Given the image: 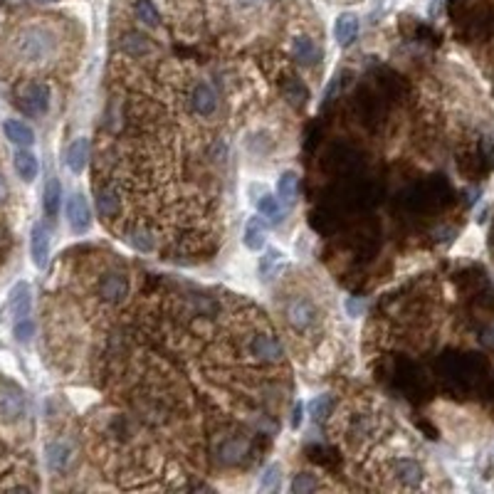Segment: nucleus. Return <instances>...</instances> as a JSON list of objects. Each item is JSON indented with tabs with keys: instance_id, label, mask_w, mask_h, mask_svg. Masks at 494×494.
<instances>
[{
	"instance_id": "obj_33",
	"label": "nucleus",
	"mask_w": 494,
	"mask_h": 494,
	"mask_svg": "<svg viewBox=\"0 0 494 494\" xmlns=\"http://www.w3.org/2000/svg\"><path fill=\"white\" fill-rule=\"evenodd\" d=\"M5 195V188H3V181H0V198Z\"/></svg>"
},
{
	"instance_id": "obj_1",
	"label": "nucleus",
	"mask_w": 494,
	"mask_h": 494,
	"mask_svg": "<svg viewBox=\"0 0 494 494\" xmlns=\"http://www.w3.org/2000/svg\"><path fill=\"white\" fill-rule=\"evenodd\" d=\"M13 52L25 62H43L55 52V35L45 28H25L15 35Z\"/></svg>"
},
{
	"instance_id": "obj_18",
	"label": "nucleus",
	"mask_w": 494,
	"mask_h": 494,
	"mask_svg": "<svg viewBox=\"0 0 494 494\" xmlns=\"http://www.w3.org/2000/svg\"><path fill=\"white\" fill-rule=\"evenodd\" d=\"M60 203H62V186L57 178H50L43 190V208H45V213H48V218H57Z\"/></svg>"
},
{
	"instance_id": "obj_34",
	"label": "nucleus",
	"mask_w": 494,
	"mask_h": 494,
	"mask_svg": "<svg viewBox=\"0 0 494 494\" xmlns=\"http://www.w3.org/2000/svg\"><path fill=\"white\" fill-rule=\"evenodd\" d=\"M40 3H50V0H40Z\"/></svg>"
},
{
	"instance_id": "obj_15",
	"label": "nucleus",
	"mask_w": 494,
	"mask_h": 494,
	"mask_svg": "<svg viewBox=\"0 0 494 494\" xmlns=\"http://www.w3.org/2000/svg\"><path fill=\"white\" fill-rule=\"evenodd\" d=\"M87 159H90V141H87V139L72 141L70 149H67V166H70V171L82 173L87 166Z\"/></svg>"
},
{
	"instance_id": "obj_10",
	"label": "nucleus",
	"mask_w": 494,
	"mask_h": 494,
	"mask_svg": "<svg viewBox=\"0 0 494 494\" xmlns=\"http://www.w3.org/2000/svg\"><path fill=\"white\" fill-rule=\"evenodd\" d=\"M45 455H48V465L52 472H65L72 462V445L65 443V440H55V443L48 445Z\"/></svg>"
},
{
	"instance_id": "obj_11",
	"label": "nucleus",
	"mask_w": 494,
	"mask_h": 494,
	"mask_svg": "<svg viewBox=\"0 0 494 494\" xmlns=\"http://www.w3.org/2000/svg\"><path fill=\"white\" fill-rule=\"evenodd\" d=\"M334 35H336V43H339L341 48H348L358 35V18L356 15L353 13L339 15V20H336V25H334Z\"/></svg>"
},
{
	"instance_id": "obj_13",
	"label": "nucleus",
	"mask_w": 494,
	"mask_h": 494,
	"mask_svg": "<svg viewBox=\"0 0 494 494\" xmlns=\"http://www.w3.org/2000/svg\"><path fill=\"white\" fill-rule=\"evenodd\" d=\"M99 289H102V296L107 301H122L129 292V284L124 274H107L102 279V287Z\"/></svg>"
},
{
	"instance_id": "obj_14",
	"label": "nucleus",
	"mask_w": 494,
	"mask_h": 494,
	"mask_svg": "<svg viewBox=\"0 0 494 494\" xmlns=\"http://www.w3.org/2000/svg\"><path fill=\"white\" fill-rule=\"evenodd\" d=\"M30 304H33V296H30V287L25 282L15 284L13 294H10V309H13L15 319H25L30 314Z\"/></svg>"
},
{
	"instance_id": "obj_2",
	"label": "nucleus",
	"mask_w": 494,
	"mask_h": 494,
	"mask_svg": "<svg viewBox=\"0 0 494 494\" xmlns=\"http://www.w3.org/2000/svg\"><path fill=\"white\" fill-rule=\"evenodd\" d=\"M316 319H319V311H316V306L311 304L309 299L296 296V299H292L287 304V321L292 324V329L306 331L316 324Z\"/></svg>"
},
{
	"instance_id": "obj_21",
	"label": "nucleus",
	"mask_w": 494,
	"mask_h": 494,
	"mask_svg": "<svg viewBox=\"0 0 494 494\" xmlns=\"http://www.w3.org/2000/svg\"><path fill=\"white\" fill-rule=\"evenodd\" d=\"M245 245L247 249H252V252H257V249H262L264 245V225H262V218H249L247 225H245Z\"/></svg>"
},
{
	"instance_id": "obj_25",
	"label": "nucleus",
	"mask_w": 494,
	"mask_h": 494,
	"mask_svg": "<svg viewBox=\"0 0 494 494\" xmlns=\"http://www.w3.org/2000/svg\"><path fill=\"white\" fill-rule=\"evenodd\" d=\"M257 210H259V215L267 218L269 222H277V220H279V198L264 193V195L257 200Z\"/></svg>"
},
{
	"instance_id": "obj_8",
	"label": "nucleus",
	"mask_w": 494,
	"mask_h": 494,
	"mask_svg": "<svg viewBox=\"0 0 494 494\" xmlns=\"http://www.w3.org/2000/svg\"><path fill=\"white\" fill-rule=\"evenodd\" d=\"M25 415V400L18 391H0V418L15 423Z\"/></svg>"
},
{
	"instance_id": "obj_4",
	"label": "nucleus",
	"mask_w": 494,
	"mask_h": 494,
	"mask_svg": "<svg viewBox=\"0 0 494 494\" xmlns=\"http://www.w3.org/2000/svg\"><path fill=\"white\" fill-rule=\"evenodd\" d=\"M249 351H252V356L259 358L262 363H279L284 356L279 341L272 339V336H267V334L252 336V341H249Z\"/></svg>"
},
{
	"instance_id": "obj_31",
	"label": "nucleus",
	"mask_w": 494,
	"mask_h": 494,
	"mask_svg": "<svg viewBox=\"0 0 494 494\" xmlns=\"http://www.w3.org/2000/svg\"><path fill=\"white\" fill-rule=\"evenodd\" d=\"M301 413H304V408H301V405H296V408H294V420H292L294 428H299V418H301Z\"/></svg>"
},
{
	"instance_id": "obj_20",
	"label": "nucleus",
	"mask_w": 494,
	"mask_h": 494,
	"mask_svg": "<svg viewBox=\"0 0 494 494\" xmlns=\"http://www.w3.org/2000/svg\"><path fill=\"white\" fill-rule=\"evenodd\" d=\"M97 208L104 218H114L119 213V208H122V198L114 188H102L97 193Z\"/></svg>"
},
{
	"instance_id": "obj_9",
	"label": "nucleus",
	"mask_w": 494,
	"mask_h": 494,
	"mask_svg": "<svg viewBox=\"0 0 494 494\" xmlns=\"http://www.w3.org/2000/svg\"><path fill=\"white\" fill-rule=\"evenodd\" d=\"M3 131H5V139H10V141L20 149H30L35 144V131L28 124L18 122V119H8V122L3 124Z\"/></svg>"
},
{
	"instance_id": "obj_19",
	"label": "nucleus",
	"mask_w": 494,
	"mask_h": 494,
	"mask_svg": "<svg viewBox=\"0 0 494 494\" xmlns=\"http://www.w3.org/2000/svg\"><path fill=\"white\" fill-rule=\"evenodd\" d=\"M296 188H299V178H296L294 171H284L277 181V195L284 205H292L296 200Z\"/></svg>"
},
{
	"instance_id": "obj_24",
	"label": "nucleus",
	"mask_w": 494,
	"mask_h": 494,
	"mask_svg": "<svg viewBox=\"0 0 494 494\" xmlns=\"http://www.w3.org/2000/svg\"><path fill=\"white\" fill-rule=\"evenodd\" d=\"M279 480H282V465H277V462H272V465L264 467L262 477H259V490H262V492H272V490H277Z\"/></svg>"
},
{
	"instance_id": "obj_26",
	"label": "nucleus",
	"mask_w": 494,
	"mask_h": 494,
	"mask_svg": "<svg viewBox=\"0 0 494 494\" xmlns=\"http://www.w3.org/2000/svg\"><path fill=\"white\" fill-rule=\"evenodd\" d=\"M279 264H282V254H279L277 249H267L262 262H259V274H262L264 279H272L274 272L279 269Z\"/></svg>"
},
{
	"instance_id": "obj_3",
	"label": "nucleus",
	"mask_w": 494,
	"mask_h": 494,
	"mask_svg": "<svg viewBox=\"0 0 494 494\" xmlns=\"http://www.w3.org/2000/svg\"><path fill=\"white\" fill-rule=\"evenodd\" d=\"M67 222H70L72 232L82 235V232L90 230L92 225V210H90V203L82 193H72L70 200H67Z\"/></svg>"
},
{
	"instance_id": "obj_5",
	"label": "nucleus",
	"mask_w": 494,
	"mask_h": 494,
	"mask_svg": "<svg viewBox=\"0 0 494 494\" xmlns=\"http://www.w3.org/2000/svg\"><path fill=\"white\" fill-rule=\"evenodd\" d=\"M190 104H193V112L198 117H213L218 112V95L208 82L195 85L193 95H190Z\"/></svg>"
},
{
	"instance_id": "obj_16",
	"label": "nucleus",
	"mask_w": 494,
	"mask_h": 494,
	"mask_svg": "<svg viewBox=\"0 0 494 494\" xmlns=\"http://www.w3.org/2000/svg\"><path fill=\"white\" fill-rule=\"evenodd\" d=\"M292 57L299 65H314L316 60H319V48L314 45V40H309V38H296L294 43H292Z\"/></svg>"
},
{
	"instance_id": "obj_6",
	"label": "nucleus",
	"mask_w": 494,
	"mask_h": 494,
	"mask_svg": "<svg viewBox=\"0 0 494 494\" xmlns=\"http://www.w3.org/2000/svg\"><path fill=\"white\" fill-rule=\"evenodd\" d=\"M23 107L28 109L30 114H45L50 109V90L48 85H28L23 90Z\"/></svg>"
},
{
	"instance_id": "obj_29",
	"label": "nucleus",
	"mask_w": 494,
	"mask_h": 494,
	"mask_svg": "<svg viewBox=\"0 0 494 494\" xmlns=\"http://www.w3.org/2000/svg\"><path fill=\"white\" fill-rule=\"evenodd\" d=\"M311 490H316V480L311 475H296L294 477V482H292V492L294 494H306V492H311Z\"/></svg>"
},
{
	"instance_id": "obj_12",
	"label": "nucleus",
	"mask_w": 494,
	"mask_h": 494,
	"mask_svg": "<svg viewBox=\"0 0 494 494\" xmlns=\"http://www.w3.org/2000/svg\"><path fill=\"white\" fill-rule=\"evenodd\" d=\"M393 470L398 482L405 487H420V482H423V467L413 460H398L393 465Z\"/></svg>"
},
{
	"instance_id": "obj_27",
	"label": "nucleus",
	"mask_w": 494,
	"mask_h": 494,
	"mask_svg": "<svg viewBox=\"0 0 494 494\" xmlns=\"http://www.w3.org/2000/svg\"><path fill=\"white\" fill-rule=\"evenodd\" d=\"M129 242H131V247H136L139 252H151V249H154V240H151V235L144 230L129 232Z\"/></svg>"
},
{
	"instance_id": "obj_17",
	"label": "nucleus",
	"mask_w": 494,
	"mask_h": 494,
	"mask_svg": "<svg viewBox=\"0 0 494 494\" xmlns=\"http://www.w3.org/2000/svg\"><path fill=\"white\" fill-rule=\"evenodd\" d=\"M15 171H18V176L23 181H35V176H38V159H35V154L30 149H20L18 154H15Z\"/></svg>"
},
{
	"instance_id": "obj_22",
	"label": "nucleus",
	"mask_w": 494,
	"mask_h": 494,
	"mask_svg": "<svg viewBox=\"0 0 494 494\" xmlns=\"http://www.w3.org/2000/svg\"><path fill=\"white\" fill-rule=\"evenodd\" d=\"M122 50L127 52V55H144V52H149L151 50V43L144 35H139V33H129V35H124L122 38Z\"/></svg>"
},
{
	"instance_id": "obj_30",
	"label": "nucleus",
	"mask_w": 494,
	"mask_h": 494,
	"mask_svg": "<svg viewBox=\"0 0 494 494\" xmlns=\"http://www.w3.org/2000/svg\"><path fill=\"white\" fill-rule=\"evenodd\" d=\"M287 97L292 99L294 104H304V99H306V90L299 85V82H289V85H287Z\"/></svg>"
},
{
	"instance_id": "obj_23",
	"label": "nucleus",
	"mask_w": 494,
	"mask_h": 494,
	"mask_svg": "<svg viewBox=\"0 0 494 494\" xmlns=\"http://www.w3.org/2000/svg\"><path fill=\"white\" fill-rule=\"evenodd\" d=\"M136 18L141 20L146 28H159L161 18H159V10L154 8V3L151 0H136Z\"/></svg>"
},
{
	"instance_id": "obj_32",
	"label": "nucleus",
	"mask_w": 494,
	"mask_h": 494,
	"mask_svg": "<svg viewBox=\"0 0 494 494\" xmlns=\"http://www.w3.org/2000/svg\"><path fill=\"white\" fill-rule=\"evenodd\" d=\"M237 3H242V5H257L259 0H237Z\"/></svg>"
},
{
	"instance_id": "obj_7",
	"label": "nucleus",
	"mask_w": 494,
	"mask_h": 494,
	"mask_svg": "<svg viewBox=\"0 0 494 494\" xmlns=\"http://www.w3.org/2000/svg\"><path fill=\"white\" fill-rule=\"evenodd\" d=\"M30 254H33V262L35 267L43 269L48 264V257H50V235L45 230V225H35L33 227V235H30Z\"/></svg>"
},
{
	"instance_id": "obj_28",
	"label": "nucleus",
	"mask_w": 494,
	"mask_h": 494,
	"mask_svg": "<svg viewBox=\"0 0 494 494\" xmlns=\"http://www.w3.org/2000/svg\"><path fill=\"white\" fill-rule=\"evenodd\" d=\"M33 334H35V324L28 319V316L15 321V339H18L20 344H28V341L33 339Z\"/></svg>"
}]
</instances>
